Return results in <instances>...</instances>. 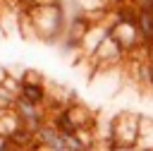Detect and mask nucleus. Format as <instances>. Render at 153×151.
I'll list each match as a JSON object with an SVG mask.
<instances>
[{
	"mask_svg": "<svg viewBox=\"0 0 153 151\" xmlns=\"http://www.w3.org/2000/svg\"><path fill=\"white\" fill-rule=\"evenodd\" d=\"M29 14V22H31V29L38 38L53 43L57 41L60 36H65V29H67V19H65V7L62 2H43V5H36L33 10L26 12Z\"/></svg>",
	"mask_w": 153,
	"mask_h": 151,
	"instance_id": "f257e3e1",
	"label": "nucleus"
},
{
	"mask_svg": "<svg viewBox=\"0 0 153 151\" xmlns=\"http://www.w3.org/2000/svg\"><path fill=\"white\" fill-rule=\"evenodd\" d=\"M108 139H115L112 151H136L141 137V115L136 113H120L108 122L105 129Z\"/></svg>",
	"mask_w": 153,
	"mask_h": 151,
	"instance_id": "f03ea898",
	"label": "nucleus"
},
{
	"mask_svg": "<svg viewBox=\"0 0 153 151\" xmlns=\"http://www.w3.org/2000/svg\"><path fill=\"white\" fill-rule=\"evenodd\" d=\"M14 110H17L19 120H22V125L29 127L31 132H38V129L50 120V113H48L45 105H33V103H29V101H24V98H17Z\"/></svg>",
	"mask_w": 153,
	"mask_h": 151,
	"instance_id": "7ed1b4c3",
	"label": "nucleus"
},
{
	"mask_svg": "<svg viewBox=\"0 0 153 151\" xmlns=\"http://www.w3.org/2000/svg\"><path fill=\"white\" fill-rule=\"evenodd\" d=\"M129 55H127V50L112 38V36H108L100 46H98V50L93 53V65H100V67H110V65H117V62H122V60H127Z\"/></svg>",
	"mask_w": 153,
	"mask_h": 151,
	"instance_id": "20e7f679",
	"label": "nucleus"
},
{
	"mask_svg": "<svg viewBox=\"0 0 153 151\" xmlns=\"http://www.w3.org/2000/svg\"><path fill=\"white\" fill-rule=\"evenodd\" d=\"M108 36H110L108 22H96V24L88 29V34L84 36V41H81V53H84L86 58H93V53L98 50V46H100Z\"/></svg>",
	"mask_w": 153,
	"mask_h": 151,
	"instance_id": "39448f33",
	"label": "nucleus"
},
{
	"mask_svg": "<svg viewBox=\"0 0 153 151\" xmlns=\"http://www.w3.org/2000/svg\"><path fill=\"white\" fill-rule=\"evenodd\" d=\"M36 139H38V144L43 146V149H53V151H60V149H67L65 146V134L62 132H57V127L48 120L38 132H36Z\"/></svg>",
	"mask_w": 153,
	"mask_h": 151,
	"instance_id": "423d86ee",
	"label": "nucleus"
},
{
	"mask_svg": "<svg viewBox=\"0 0 153 151\" xmlns=\"http://www.w3.org/2000/svg\"><path fill=\"white\" fill-rule=\"evenodd\" d=\"M134 81H139L143 91H153V62L148 60V50L139 60H134Z\"/></svg>",
	"mask_w": 153,
	"mask_h": 151,
	"instance_id": "0eeeda50",
	"label": "nucleus"
},
{
	"mask_svg": "<svg viewBox=\"0 0 153 151\" xmlns=\"http://www.w3.org/2000/svg\"><path fill=\"white\" fill-rule=\"evenodd\" d=\"M48 89H45V81L43 84H29V81H22V91H19V98L33 103V105H45L48 103Z\"/></svg>",
	"mask_w": 153,
	"mask_h": 151,
	"instance_id": "6e6552de",
	"label": "nucleus"
},
{
	"mask_svg": "<svg viewBox=\"0 0 153 151\" xmlns=\"http://www.w3.org/2000/svg\"><path fill=\"white\" fill-rule=\"evenodd\" d=\"M67 110H69V115H72V120L76 122V127L81 129V127H88V129H96V115L84 105V103H79V101H72L69 105H67Z\"/></svg>",
	"mask_w": 153,
	"mask_h": 151,
	"instance_id": "1a4fd4ad",
	"label": "nucleus"
},
{
	"mask_svg": "<svg viewBox=\"0 0 153 151\" xmlns=\"http://www.w3.org/2000/svg\"><path fill=\"white\" fill-rule=\"evenodd\" d=\"M50 122L57 127V132H62V134H76V122L72 120V115H69V110L67 108H62V110H57V113H53L50 115Z\"/></svg>",
	"mask_w": 153,
	"mask_h": 151,
	"instance_id": "9d476101",
	"label": "nucleus"
},
{
	"mask_svg": "<svg viewBox=\"0 0 153 151\" xmlns=\"http://www.w3.org/2000/svg\"><path fill=\"white\" fill-rule=\"evenodd\" d=\"M19 127H22V120H19L17 110H5V113H0V134H2V137H12Z\"/></svg>",
	"mask_w": 153,
	"mask_h": 151,
	"instance_id": "9b49d317",
	"label": "nucleus"
},
{
	"mask_svg": "<svg viewBox=\"0 0 153 151\" xmlns=\"http://www.w3.org/2000/svg\"><path fill=\"white\" fill-rule=\"evenodd\" d=\"M139 149H151V151H153V120H151V117H141Z\"/></svg>",
	"mask_w": 153,
	"mask_h": 151,
	"instance_id": "f8f14e48",
	"label": "nucleus"
},
{
	"mask_svg": "<svg viewBox=\"0 0 153 151\" xmlns=\"http://www.w3.org/2000/svg\"><path fill=\"white\" fill-rule=\"evenodd\" d=\"M17 93L14 91H10L2 81H0V110H14V105H17Z\"/></svg>",
	"mask_w": 153,
	"mask_h": 151,
	"instance_id": "ddd939ff",
	"label": "nucleus"
},
{
	"mask_svg": "<svg viewBox=\"0 0 153 151\" xmlns=\"http://www.w3.org/2000/svg\"><path fill=\"white\" fill-rule=\"evenodd\" d=\"M65 146L69 151H86V146L81 144V139L76 134H65Z\"/></svg>",
	"mask_w": 153,
	"mask_h": 151,
	"instance_id": "4468645a",
	"label": "nucleus"
},
{
	"mask_svg": "<svg viewBox=\"0 0 153 151\" xmlns=\"http://www.w3.org/2000/svg\"><path fill=\"white\" fill-rule=\"evenodd\" d=\"M19 79L22 81H29V84H43V74L36 72V70H24Z\"/></svg>",
	"mask_w": 153,
	"mask_h": 151,
	"instance_id": "2eb2a0df",
	"label": "nucleus"
},
{
	"mask_svg": "<svg viewBox=\"0 0 153 151\" xmlns=\"http://www.w3.org/2000/svg\"><path fill=\"white\" fill-rule=\"evenodd\" d=\"M14 146H12V141H10V137H2L0 134V151H12Z\"/></svg>",
	"mask_w": 153,
	"mask_h": 151,
	"instance_id": "dca6fc26",
	"label": "nucleus"
},
{
	"mask_svg": "<svg viewBox=\"0 0 153 151\" xmlns=\"http://www.w3.org/2000/svg\"><path fill=\"white\" fill-rule=\"evenodd\" d=\"M148 60L153 62V48H148Z\"/></svg>",
	"mask_w": 153,
	"mask_h": 151,
	"instance_id": "f3484780",
	"label": "nucleus"
},
{
	"mask_svg": "<svg viewBox=\"0 0 153 151\" xmlns=\"http://www.w3.org/2000/svg\"><path fill=\"white\" fill-rule=\"evenodd\" d=\"M45 2H60V0H45Z\"/></svg>",
	"mask_w": 153,
	"mask_h": 151,
	"instance_id": "a211bd4d",
	"label": "nucleus"
},
{
	"mask_svg": "<svg viewBox=\"0 0 153 151\" xmlns=\"http://www.w3.org/2000/svg\"><path fill=\"white\" fill-rule=\"evenodd\" d=\"M12 151H24V149H12Z\"/></svg>",
	"mask_w": 153,
	"mask_h": 151,
	"instance_id": "6ab92c4d",
	"label": "nucleus"
},
{
	"mask_svg": "<svg viewBox=\"0 0 153 151\" xmlns=\"http://www.w3.org/2000/svg\"><path fill=\"white\" fill-rule=\"evenodd\" d=\"M134 2H136V0H134Z\"/></svg>",
	"mask_w": 153,
	"mask_h": 151,
	"instance_id": "aec40b11",
	"label": "nucleus"
}]
</instances>
